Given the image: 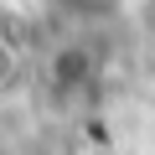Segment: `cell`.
Segmentation results:
<instances>
[{
  "label": "cell",
  "mask_w": 155,
  "mask_h": 155,
  "mask_svg": "<svg viewBox=\"0 0 155 155\" xmlns=\"http://www.w3.org/2000/svg\"><path fill=\"white\" fill-rule=\"evenodd\" d=\"M140 21H145V31H150V41H155V0H140Z\"/></svg>",
  "instance_id": "cell-1"
},
{
  "label": "cell",
  "mask_w": 155,
  "mask_h": 155,
  "mask_svg": "<svg viewBox=\"0 0 155 155\" xmlns=\"http://www.w3.org/2000/svg\"><path fill=\"white\" fill-rule=\"evenodd\" d=\"M78 11H109V5H119V0H72Z\"/></svg>",
  "instance_id": "cell-2"
}]
</instances>
